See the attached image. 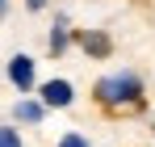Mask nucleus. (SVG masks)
I'll use <instances>...</instances> for the list:
<instances>
[{"label":"nucleus","instance_id":"obj_7","mask_svg":"<svg viewBox=\"0 0 155 147\" xmlns=\"http://www.w3.org/2000/svg\"><path fill=\"white\" fill-rule=\"evenodd\" d=\"M0 147H21V135L13 126H0Z\"/></svg>","mask_w":155,"mask_h":147},{"label":"nucleus","instance_id":"obj_3","mask_svg":"<svg viewBox=\"0 0 155 147\" xmlns=\"http://www.w3.org/2000/svg\"><path fill=\"white\" fill-rule=\"evenodd\" d=\"M8 80H13L21 93H29V88H34V59H29V55H13V59H8Z\"/></svg>","mask_w":155,"mask_h":147},{"label":"nucleus","instance_id":"obj_2","mask_svg":"<svg viewBox=\"0 0 155 147\" xmlns=\"http://www.w3.org/2000/svg\"><path fill=\"white\" fill-rule=\"evenodd\" d=\"M71 97H76V93H71L67 80H46V84H42V105H46V109H67Z\"/></svg>","mask_w":155,"mask_h":147},{"label":"nucleus","instance_id":"obj_6","mask_svg":"<svg viewBox=\"0 0 155 147\" xmlns=\"http://www.w3.org/2000/svg\"><path fill=\"white\" fill-rule=\"evenodd\" d=\"M67 50V17H59L51 29V55H63Z\"/></svg>","mask_w":155,"mask_h":147},{"label":"nucleus","instance_id":"obj_4","mask_svg":"<svg viewBox=\"0 0 155 147\" xmlns=\"http://www.w3.org/2000/svg\"><path fill=\"white\" fill-rule=\"evenodd\" d=\"M80 46L88 50V55H97V59H105V55L113 50V42H109L105 34H97V29H88V34H80Z\"/></svg>","mask_w":155,"mask_h":147},{"label":"nucleus","instance_id":"obj_5","mask_svg":"<svg viewBox=\"0 0 155 147\" xmlns=\"http://www.w3.org/2000/svg\"><path fill=\"white\" fill-rule=\"evenodd\" d=\"M42 114H46V105H42V101H17V109H13V118H17V122H42Z\"/></svg>","mask_w":155,"mask_h":147},{"label":"nucleus","instance_id":"obj_10","mask_svg":"<svg viewBox=\"0 0 155 147\" xmlns=\"http://www.w3.org/2000/svg\"><path fill=\"white\" fill-rule=\"evenodd\" d=\"M4 13H8V0H0V17H4Z\"/></svg>","mask_w":155,"mask_h":147},{"label":"nucleus","instance_id":"obj_9","mask_svg":"<svg viewBox=\"0 0 155 147\" xmlns=\"http://www.w3.org/2000/svg\"><path fill=\"white\" fill-rule=\"evenodd\" d=\"M29 9H34V13H38V9H46V0H25Z\"/></svg>","mask_w":155,"mask_h":147},{"label":"nucleus","instance_id":"obj_1","mask_svg":"<svg viewBox=\"0 0 155 147\" xmlns=\"http://www.w3.org/2000/svg\"><path fill=\"white\" fill-rule=\"evenodd\" d=\"M97 101L101 105H138L143 101V80L134 72H113L105 76V80H97Z\"/></svg>","mask_w":155,"mask_h":147},{"label":"nucleus","instance_id":"obj_8","mask_svg":"<svg viewBox=\"0 0 155 147\" xmlns=\"http://www.w3.org/2000/svg\"><path fill=\"white\" fill-rule=\"evenodd\" d=\"M59 147H88V139H84V135H63Z\"/></svg>","mask_w":155,"mask_h":147}]
</instances>
